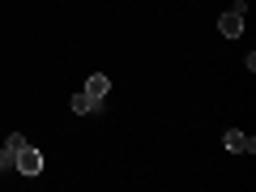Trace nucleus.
<instances>
[{
  "label": "nucleus",
  "instance_id": "1",
  "mask_svg": "<svg viewBox=\"0 0 256 192\" xmlns=\"http://www.w3.org/2000/svg\"><path fill=\"white\" fill-rule=\"evenodd\" d=\"M244 13H248V4H230V9L218 18V30L226 38H239V34H244Z\"/></svg>",
  "mask_w": 256,
  "mask_h": 192
},
{
  "label": "nucleus",
  "instance_id": "2",
  "mask_svg": "<svg viewBox=\"0 0 256 192\" xmlns=\"http://www.w3.org/2000/svg\"><path fill=\"white\" fill-rule=\"evenodd\" d=\"M13 171H22V175H38V171H43V154H38L34 146H22L18 158H13Z\"/></svg>",
  "mask_w": 256,
  "mask_h": 192
},
{
  "label": "nucleus",
  "instance_id": "3",
  "mask_svg": "<svg viewBox=\"0 0 256 192\" xmlns=\"http://www.w3.org/2000/svg\"><path fill=\"white\" fill-rule=\"evenodd\" d=\"M222 146H226L230 154H252V150H256V141H252V137H244L239 128H230L226 137H222Z\"/></svg>",
  "mask_w": 256,
  "mask_h": 192
},
{
  "label": "nucleus",
  "instance_id": "4",
  "mask_svg": "<svg viewBox=\"0 0 256 192\" xmlns=\"http://www.w3.org/2000/svg\"><path fill=\"white\" fill-rule=\"evenodd\" d=\"M68 107H73L77 116H90V111H98L102 102H98V98H90V94H86V90H77L73 98H68Z\"/></svg>",
  "mask_w": 256,
  "mask_h": 192
},
{
  "label": "nucleus",
  "instance_id": "5",
  "mask_svg": "<svg viewBox=\"0 0 256 192\" xmlns=\"http://www.w3.org/2000/svg\"><path fill=\"white\" fill-rule=\"evenodd\" d=\"M107 90H111V77H102V73H94L90 82H86V94H90V98H107Z\"/></svg>",
  "mask_w": 256,
  "mask_h": 192
},
{
  "label": "nucleus",
  "instance_id": "6",
  "mask_svg": "<svg viewBox=\"0 0 256 192\" xmlns=\"http://www.w3.org/2000/svg\"><path fill=\"white\" fill-rule=\"evenodd\" d=\"M13 158H18V150H13V146H4V150H0V171H9V166H13Z\"/></svg>",
  "mask_w": 256,
  "mask_h": 192
}]
</instances>
